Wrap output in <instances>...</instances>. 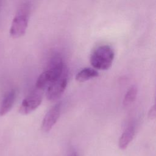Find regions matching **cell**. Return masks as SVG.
<instances>
[{"label": "cell", "mask_w": 156, "mask_h": 156, "mask_svg": "<svg viewBox=\"0 0 156 156\" xmlns=\"http://www.w3.org/2000/svg\"><path fill=\"white\" fill-rule=\"evenodd\" d=\"M69 156H78V155H77V153L76 152H73L71 154H70Z\"/></svg>", "instance_id": "7c38bea8"}, {"label": "cell", "mask_w": 156, "mask_h": 156, "mask_svg": "<svg viewBox=\"0 0 156 156\" xmlns=\"http://www.w3.org/2000/svg\"><path fill=\"white\" fill-rule=\"evenodd\" d=\"M65 71L57 80L51 83L47 88L46 96L49 101H55L60 97L67 86V77Z\"/></svg>", "instance_id": "5b68a950"}, {"label": "cell", "mask_w": 156, "mask_h": 156, "mask_svg": "<svg viewBox=\"0 0 156 156\" xmlns=\"http://www.w3.org/2000/svg\"><path fill=\"white\" fill-rule=\"evenodd\" d=\"M16 94L15 90L12 89L4 96L0 104V116L6 115L12 109L15 101Z\"/></svg>", "instance_id": "52a82bcc"}, {"label": "cell", "mask_w": 156, "mask_h": 156, "mask_svg": "<svg viewBox=\"0 0 156 156\" xmlns=\"http://www.w3.org/2000/svg\"><path fill=\"white\" fill-rule=\"evenodd\" d=\"M31 9L29 1L23 2L18 6L10 29V34L13 38H19L26 33Z\"/></svg>", "instance_id": "7a4b0ae2"}, {"label": "cell", "mask_w": 156, "mask_h": 156, "mask_svg": "<svg viewBox=\"0 0 156 156\" xmlns=\"http://www.w3.org/2000/svg\"><path fill=\"white\" fill-rule=\"evenodd\" d=\"M61 111V103L58 102L53 105L46 113L42 122L41 128L43 132H49L59 118Z\"/></svg>", "instance_id": "8992f818"}, {"label": "cell", "mask_w": 156, "mask_h": 156, "mask_svg": "<svg viewBox=\"0 0 156 156\" xmlns=\"http://www.w3.org/2000/svg\"><path fill=\"white\" fill-rule=\"evenodd\" d=\"M1 7H2V1H0V12H1Z\"/></svg>", "instance_id": "4fadbf2b"}, {"label": "cell", "mask_w": 156, "mask_h": 156, "mask_svg": "<svg viewBox=\"0 0 156 156\" xmlns=\"http://www.w3.org/2000/svg\"><path fill=\"white\" fill-rule=\"evenodd\" d=\"M42 100V90L36 88L23 99L20 107L19 112L22 115L30 113L40 106Z\"/></svg>", "instance_id": "277c9868"}, {"label": "cell", "mask_w": 156, "mask_h": 156, "mask_svg": "<svg viewBox=\"0 0 156 156\" xmlns=\"http://www.w3.org/2000/svg\"><path fill=\"white\" fill-rule=\"evenodd\" d=\"M114 57L113 49L110 46L104 44L96 47L93 51L90 61L95 69L106 70L112 66Z\"/></svg>", "instance_id": "3957f363"}, {"label": "cell", "mask_w": 156, "mask_h": 156, "mask_svg": "<svg viewBox=\"0 0 156 156\" xmlns=\"http://www.w3.org/2000/svg\"><path fill=\"white\" fill-rule=\"evenodd\" d=\"M135 134V127L134 124L129 125L121 135L118 145L121 149H125L133 140Z\"/></svg>", "instance_id": "ba28073f"}, {"label": "cell", "mask_w": 156, "mask_h": 156, "mask_svg": "<svg viewBox=\"0 0 156 156\" xmlns=\"http://www.w3.org/2000/svg\"><path fill=\"white\" fill-rule=\"evenodd\" d=\"M65 72L63 59L60 55H54L51 60L46 69L38 76L35 87L43 90L60 78Z\"/></svg>", "instance_id": "6da1fadb"}, {"label": "cell", "mask_w": 156, "mask_h": 156, "mask_svg": "<svg viewBox=\"0 0 156 156\" xmlns=\"http://www.w3.org/2000/svg\"><path fill=\"white\" fill-rule=\"evenodd\" d=\"M137 92V87L135 85H132L128 89L122 101V105L124 107H129L135 101Z\"/></svg>", "instance_id": "30bf717a"}, {"label": "cell", "mask_w": 156, "mask_h": 156, "mask_svg": "<svg viewBox=\"0 0 156 156\" xmlns=\"http://www.w3.org/2000/svg\"><path fill=\"white\" fill-rule=\"evenodd\" d=\"M99 76L98 72L94 68H84L79 71L76 75V80L80 82H83Z\"/></svg>", "instance_id": "9c48e42d"}, {"label": "cell", "mask_w": 156, "mask_h": 156, "mask_svg": "<svg viewBox=\"0 0 156 156\" xmlns=\"http://www.w3.org/2000/svg\"><path fill=\"white\" fill-rule=\"evenodd\" d=\"M148 117L151 119L155 118V109L154 105L151 107V108L149 111V113H148Z\"/></svg>", "instance_id": "8fae6325"}]
</instances>
